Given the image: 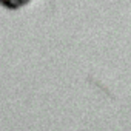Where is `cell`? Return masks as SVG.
Instances as JSON below:
<instances>
[{
  "label": "cell",
  "mask_w": 131,
  "mask_h": 131,
  "mask_svg": "<svg viewBox=\"0 0 131 131\" xmlns=\"http://www.w3.org/2000/svg\"><path fill=\"white\" fill-rule=\"evenodd\" d=\"M31 0H0V6H3L6 9H20L26 6Z\"/></svg>",
  "instance_id": "1"
}]
</instances>
